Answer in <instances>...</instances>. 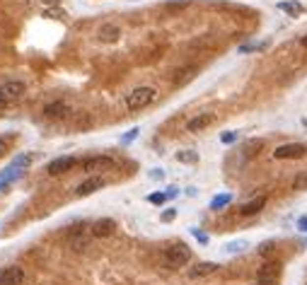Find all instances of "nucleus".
I'll list each match as a JSON object with an SVG mask.
<instances>
[{
    "label": "nucleus",
    "instance_id": "obj_1",
    "mask_svg": "<svg viewBox=\"0 0 307 285\" xmlns=\"http://www.w3.org/2000/svg\"><path fill=\"white\" fill-rule=\"evenodd\" d=\"M34 160H36V155H31V152H27V155H17V157L7 165V170L0 171V196L10 191V186L27 171V167L34 162Z\"/></svg>",
    "mask_w": 307,
    "mask_h": 285
},
{
    "label": "nucleus",
    "instance_id": "obj_2",
    "mask_svg": "<svg viewBox=\"0 0 307 285\" xmlns=\"http://www.w3.org/2000/svg\"><path fill=\"white\" fill-rule=\"evenodd\" d=\"M165 263H167V268H182V266H186L189 261H191V249L184 244V242H177V244H172L167 252H165Z\"/></svg>",
    "mask_w": 307,
    "mask_h": 285
},
{
    "label": "nucleus",
    "instance_id": "obj_3",
    "mask_svg": "<svg viewBox=\"0 0 307 285\" xmlns=\"http://www.w3.org/2000/svg\"><path fill=\"white\" fill-rule=\"evenodd\" d=\"M155 89L153 87H136L133 92H128V97H126V107L131 109V112H140V109H145L153 99H155Z\"/></svg>",
    "mask_w": 307,
    "mask_h": 285
},
{
    "label": "nucleus",
    "instance_id": "obj_4",
    "mask_svg": "<svg viewBox=\"0 0 307 285\" xmlns=\"http://www.w3.org/2000/svg\"><path fill=\"white\" fill-rule=\"evenodd\" d=\"M307 155V147L303 142H285L274 150V157L276 160H300Z\"/></svg>",
    "mask_w": 307,
    "mask_h": 285
},
{
    "label": "nucleus",
    "instance_id": "obj_5",
    "mask_svg": "<svg viewBox=\"0 0 307 285\" xmlns=\"http://www.w3.org/2000/svg\"><path fill=\"white\" fill-rule=\"evenodd\" d=\"M80 167L85 171H94V170H109L114 167V160L109 155H92V157H85L80 160Z\"/></svg>",
    "mask_w": 307,
    "mask_h": 285
},
{
    "label": "nucleus",
    "instance_id": "obj_6",
    "mask_svg": "<svg viewBox=\"0 0 307 285\" xmlns=\"http://www.w3.org/2000/svg\"><path fill=\"white\" fill-rule=\"evenodd\" d=\"M78 165V157H73V155H65V157H56L54 162H49V167L46 171L51 174V176H58V174H63V171H70L73 167Z\"/></svg>",
    "mask_w": 307,
    "mask_h": 285
},
{
    "label": "nucleus",
    "instance_id": "obj_7",
    "mask_svg": "<svg viewBox=\"0 0 307 285\" xmlns=\"http://www.w3.org/2000/svg\"><path fill=\"white\" fill-rule=\"evenodd\" d=\"M107 186V179H102V176H90V179H85L83 184L75 189V194L83 199V196H92V194H97L99 189H104Z\"/></svg>",
    "mask_w": 307,
    "mask_h": 285
},
{
    "label": "nucleus",
    "instance_id": "obj_8",
    "mask_svg": "<svg viewBox=\"0 0 307 285\" xmlns=\"http://www.w3.org/2000/svg\"><path fill=\"white\" fill-rule=\"evenodd\" d=\"M0 89L5 92V97L10 99V104H15V102H17V99H22V94L27 92V85H25L22 80H10V83L0 85Z\"/></svg>",
    "mask_w": 307,
    "mask_h": 285
},
{
    "label": "nucleus",
    "instance_id": "obj_9",
    "mask_svg": "<svg viewBox=\"0 0 307 285\" xmlns=\"http://www.w3.org/2000/svg\"><path fill=\"white\" fill-rule=\"evenodd\" d=\"M25 283V271L20 266H10L0 273V285H22Z\"/></svg>",
    "mask_w": 307,
    "mask_h": 285
},
{
    "label": "nucleus",
    "instance_id": "obj_10",
    "mask_svg": "<svg viewBox=\"0 0 307 285\" xmlns=\"http://www.w3.org/2000/svg\"><path fill=\"white\" fill-rule=\"evenodd\" d=\"M119 39H121V27H116V25H102L97 31V41H102V44H116Z\"/></svg>",
    "mask_w": 307,
    "mask_h": 285
},
{
    "label": "nucleus",
    "instance_id": "obj_11",
    "mask_svg": "<svg viewBox=\"0 0 307 285\" xmlns=\"http://www.w3.org/2000/svg\"><path fill=\"white\" fill-rule=\"evenodd\" d=\"M213 121H215V116H213V114H198V116H194V118L186 123V131H189V133H198V131L208 128Z\"/></svg>",
    "mask_w": 307,
    "mask_h": 285
},
{
    "label": "nucleus",
    "instance_id": "obj_12",
    "mask_svg": "<svg viewBox=\"0 0 307 285\" xmlns=\"http://www.w3.org/2000/svg\"><path fill=\"white\" fill-rule=\"evenodd\" d=\"M114 229H116V223L112 218H104V220H97L92 225V234L94 237H109V234H114Z\"/></svg>",
    "mask_w": 307,
    "mask_h": 285
},
{
    "label": "nucleus",
    "instance_id": "obj_13",
    "mask_svg": "<svg viewBox=\"0 0 307 285\" xmlns=\"http://www.w3.org/2000/svg\"><path fill=\"white\" fill-rule=\"evenodd\" d=\"M280 273V263L278 261H271V263H264L261 271H259V281H278Z\"/></svg>",
    "mask_w": 307,
    "mask_h": 285
},
{
    "label": "nucleus",
    "instance_id": "obj_14",
    "mask_svg": "<svg viewBox=\"0 0 307 285\" xmlns=\"http://www.w3.org/2000/svg\"><path fill=\"white\" fill-rule=\"evenodd\" d=\"M215 271H218V263L203 261V263H198V266H194V268L189 271V276H191V278H206V276H211V273H215Z\"/></svg>",
    "mask_w": 307,
    "mask_h": 285
},
{
    "label": "nucleus",
    "instance_id": "obj_15",
    "mask_svg": "<svg viewBox=\"0 0 307 285\" xmlns=\"http://www.w3.org/2000/svg\"><path fill=\"white\" fill-rule=\"evenodd\" d=\"M266 205V196H259V199H254V200H249V203H245L242 208H240V213L242 215H256L261 208Z\"/></svg>",
    "mask_w": 307,
    "mask_h": 285
},
{
    "label": "nucleus",
    "instance_id": "obj_16",
    "mask_svg": "<svg viewBox=\"0 0 307 285\" xmlns=\"http://www.w3.org/2000/svg\"><path fill=\"white\" fill-rule=\"evenodd\" d=\"M278 10H283L285 15H293V17H298V15H303V5L298 2V0H283V2H278Z\"/></svg>",
    "mask_w": 307,
    "mask_h": 285
},
{
    "label": "nucleus",
    "instance_id": "obj_17",
    "mask_svg": "<svg viewBox=\"0 0 307 285\" xmlns=\"http://www.w3.org/2000/svg\"><path fill=\"white\" fill-rule=\"evenodd\" d=\"M65 114V104L63 102H54V104H49V107H44V116L46 118H58V116Z\"/></svg>",
    "mask_w": 307,
    "mask_h": 285
},
{
    "label": "nucleus",
    "instance_id": "obj_18",
    "mask_svg": "<svg viewBox=\"0 0 307 285\" xmlns=\"http://www.w3.org/2000/svg\"><path fill=\"white\" fill-rule=\"evenodd\" d=\"M247 247H249V242H247V239L227 242V244H225V254H242V252H247Z\"/></svg>",
    "mask_w": 307,
    "mask_h": 285
},
{
    "label": "nucleus",
    "instance_id": "obj_19",
    "mask_svg": "<svg viewBox=\"0 0 307 285\" xmlns=\"http://www.w3.org/2000/svg\"><path fill=\"white\" fill-rule=\"evenodd\" d=\"M177 160H179V162H186V165H196V162H198V152H196V150H179V152H177Z\"/></svg>",
    "mask_w": 307,
    "mask_h": 285
},
{
    "label": "nucleus",
    "instance_id": "obj_20",
    "mask_svg": "<svg viewBox=\"0 0 307 285\" xmlns=\"http://www.w3.org/2000/svg\"><path fill=\"white\" fill-rule=\"evenodd\" d=\"M232 203V196L230 194H220V196H215V199L211 200V208L213 210H223L225 205H230Z\"/></svg>",
    "mask_w": 307,
    "mask_h": 285
},
{
    "label": "nucleus",
    "instance_id": "obj_21",
    "mask_svg": "<svg viewBox=\"0 0 307 285\" xmlns=\"http://www.w3.org/2000/svg\"><path fill=\"white\" fill-rule=\"evenodd\" d=\"M269 46V41H261V44H245V46H240V54H249V51H261V49H266Z\"/></svg>",
    "mask_w": 307,
    "mask_h": 285
},
{
    "label": "nucleus",
    "instance_id": "obj_22",
    "mask_svg": "<svg viewBox=\"0 0 307 285\" xmlns=\"http://www.w3.org/2000/svg\"><path fill=\"white\" fill-rule=\"evenodd\" d=\"M10 142H12V136H0V157H5Z\"/></svg>",
    "mask_w": 307,
    "mask_h": 285
},
{
    "label": "nucleus",
    "instance_id": "obj_23",
    "mask_svg": "<svg viewBox=\"0 0 307 285\" xmlns=\"http://www.w3.org/2000/svg\"><path fill=\"white\" fill-rule=\"evenodd\" d=\"M148 200H150L153 205H162V203L167 200V196H165V194H150V196H148Z\"/></svg>",
    "mask_w": 307,
    "mask_h": 285
},
{
    "label": "nucleus",
    "instance_id": "obj_24",
    "mask_svg": "<svg viewBox=\"0 0 307 285\" xmlns=\"http://www.w3.org/2000/svg\"><path fill=\"white\" fill-rule=\"evenodd\" d=\"M136 136H138V128H131V131H128V133L123 136V142H131L133 138H136Z\"/></svg>",
    "mask_w": 307,
    "mask_h": 285
},
{
    "label": "nucleus",
    "instance_id": "obj_25",
    "mask_svg": "<svg viewBox=\"0 0 307 285\" xmlns=\"http://www.w3.org/2000/svg\"><path fill=\"white\" fill-rule=\"evenodd\" d=\"M220 141H223V142H235V141H237V133H223V136H220Z\"/></svg>",
    "mask_w": 307,
    "mask_h": 285
},
{
    "label": "nucleus",
    "instance_id": "obj_26",
    "mask_svg": "<svg viewBox=\"0 0 307 285\" xmlns=\"http://www.w3.org/2000/svg\"><path fill=\"white\" fill-rule=\"evenodd\" d=\"M194 237L201 242V244H206V242H208V234H203V232H198V229H194Z\"/></svg>",
    "mask_w": 307,
    "mask_h": 285
},
{
    "label": "nucleus",
    "instance_id": "obj_27",
    "mask_svg": "<svg viewBox=\"0 0 307 285\" xmlns=\"http://www.w3.org/2000/svg\"><path fill=\"white\" fill-rule=\"evenodd\" d=\"M174 215H177V210H165V213H162V220L169 223V220H174Z\"/></svg>",
    "mask_w": 307,
    "mask_h": 285
},
{
    "label": "nucleus",
    "instance_id": "obj_28",
    "mask_svg": "<svg viewBox=\"0 0 307 285\" xmlns=\"http://www.w3.org/2000/svg\"><path fill=\"white\" fill-rule=\"evenodd\" d=\"M5 107H10V99L5 97V92L0 89V109H5Z\"/></svg>",
    "mask_w": 307,
    "mask_h": 285
},
{
    "label": "nucleus",
    "instance_id": "obj_29",
    "mask_svg": "<svg viewBox=\"0 0 307 285\" xmlns=\"http://www.w3.org/2000/svg\"><path fill=\"white\" fill-rule=\"evenodd\" d=\"M298 229H300V232H307V218H300V220H298Z\"/></svg>",
    "mask_w": 307,
    "mask_h": 285
},
{
    "label": "nucleus",
    "instance_id": "obj_30",
    "mask_svg": "<svg viewBox=\"0 0 307 285\" xmlns=\"http://www.w3.org/2000/svg\"><path fill=\"white\" fill-rule=\"evenodd\" d=\"M271 249H274V242H266V244H261V249H259V252H261V254H266V252H271Z\"/></svg>",
    "mask_w": 307,
    "mask_h": 285
},
{
    "label": "nucleus",
    "instance_id": "obj_31",
    "mask_svg": "<svg viewBox=\"0 0 307 285\" xmlns=\"http://www.w3.org/2000/svg\"><path fill=\"white\" fill-rule=\"evenodd\" d=\"M150 176H153V179H162V176H165V171H162V170H160V171L153 170V171H150Z\"/></svg>",
    "mask_w": 307,
    "mask_h": 285
},
{
    "label": "nucleus",
    "instance_id": "obj_32",
    "mask_svg": "<svg viewBox=\"0 0 307 285\" xmlns=\"http://www.w3.org/2000/svg\"><path fill=\"white\" fill-rule=\"evenodd\" d=\"M256 285H276V281H259Z\"/></svg>",
    "mask_w": 307,
    "mask_h": 285
},
{
    "label": "nucleus",
    "instance_id": "obj_33",
    "mask_svg": "<svg viewBox=\"0 0 307 285\" xmlns=\"http://www.w3.org/2000/svg\"><path fill=\"white\" fill-rule=\"evenodd\" d=\"M300 44H303V46H305V49H307V34H305V36H303V39H300Z\"/></svg>",
    "mask_w": 307,
    "mask_h": 285
},
{
    "label": "nucleus",
    "instance_id": "obj_34",
    "mask_svg": "<svg viewBox=\"0 0 307 285\" xmlns=\"http://www.w3.org/2000/svg\"><path fill=\"white\" fill-rule=\"evenodd\" d=\"M303 126H305V128H307V118H303Z\"/></svg>",
    "mask_w": 307,
    "mask_h": 285
},
{
    "label": "nucleus",
    "instance_id": "obj_35",
    "mask_svg": "<svg viewBox=\"0 0 307 285\" xmlns=\"http://www.w3.org/2000/svg\"><path fill=\"white\" fill-rule=\"evenodd\" d=\"M44 2H51V5H54V2H56V0H44Z\"/></svg>",
    "mask_w": 307,
    "mask_h": 285
}]
</instances>
